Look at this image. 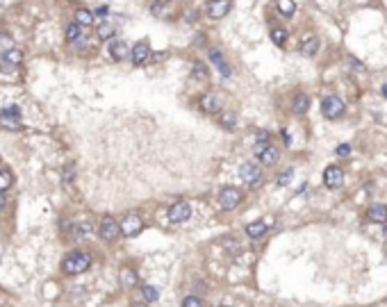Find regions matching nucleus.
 I'll return each mask as SVG.
<instances>
[{
  "label": "nucleus",
  "mask_w": 387,
  "mask_h": 307,
  "mask_svg": "<svg viewBox=\"0 0 387 307\" xmlns=\"http://www.w3.org/2000/svg\"><path fill=\"white\" fill-rule=\"evenodd\" d=\"M89 266H91V255L87 250H71L62 260V271L66 275H80V273L89 271Z\"/></svg>",
  "instance_id": "1"
},
{
  "label": "nucleus",
  "mask_w": 387,
  "mask_h": 307,
  "mask_svg": "<svg viewBox=\"0 0 387 307\" xmlns=\"http://www.w3.org/2000/svg\"><path fill=\"white\" fill-rule=\"evenodd\" d=\"M0 128L2 130H9V132H18L23 128L21 123V107L18 105H9L0 112Z\"/></svg>",
  "instance_id": "2"
},
{
  "label": "nucleus",
  "mask_w": 387,
  "mask_h": 307,
  "mask_svg": "<svg viewBox=\"0 0 387 307\" xmlns=\"http://www.w3.org/2000/svg\"><path fill=\"white\" fill-rule=\"evenodd\" d=\"M239 177H242V180L248 184L250 189H257V187L264 182L262 169H260L257 164H253V162H244V164L239 166Z\"/></svg>",
  "instance_id": "3"
},
{
  "label": "nucleus",
  "mask_w": 387,
  "mask_h": 307,
  "mask_svg": "<svg viewBox=\"0 0 387 307\" xmlns=\"http://www.w3.org/2000/svg\"><path fill=\"white\" fill-rule=\"evenodd\" d=\"M344 101H342L340 96H326L321 101V114L328 118V121H335V118H340L344 114Z\"/></svg>",
  "instance_id": "4"
},
{
  "label": "nucleus",
  "mask_w": 387,
  "mask_h": 307,
  "mask_svg": "<svg viewBox=\"0 0 387 307\" xmlns=\"http://www.w3.org/2000/svg\"><path fill=\"white\" fill-rule=\"evenodd\" d=\"M242 203V191L237 187H223L219 191V207L223 212H232L235 207H239Z\"/></svg>",
  "instance_id": "5"
},
{
  "label": "nucleus",
  "mask_w": 387,
  "mask_h": 307,
  "mask_svg": "<svg viewBox=\"0 0 387 307\" xmlns=\"http://www.w3.org/2000/svg\"><path fill=\"white\" fill-rule=\"evenodd\" d=\"M119 228H121V235L123 237H137L139 232L143 230V221L139 214H128V216H123Z\"/></svg>",
  "instance_id": "6"
},
{
  "label": "nucleus",
  "mask_w": 387,
  "mask_h": 307,
  "mask_svg": "<svg viewBox=\"0 0 387 307\" xmlns=\"http://www.w3.org/2000/svg\"><path fill=\"white\" fill-rule=\"evenodd\" d=\"M189 219H191V205L189 203L178 201L171 209H169V221H171V223L180 225V223H187Z\"/></svg>",
  "instance_id": "7"
},
{
  "label": "nucleus",
  "mask_w": 387,
  "mask_h": 307,
  "mask_svg": "<svg viewBox=\"0 0 387 307\" xmlns=\"http://www.w3.org/2000/svg\"><path fill=\"white\" fill-rule=\"evenodd\" d=\"M21 62H23V53H21L18 48H12V50L2 53V59H0V71L14 73L18 66H21Z\"/></svg>",
  "instance_id": "8"
},
{
  "label": "nucleus",
  "mask_w": 387,
  "mask_h": 307,
  "mask_svg": "<svg viewBox=\"0 0 387 307\" xmlns=\"http://www.w3.org/2000/svg\"><path fill=\"white\" fill-rule=\"evenodd\" d=\"M98 235H101L103 241H114L116 237L121 235V228H119V221L112 219V216H105L101 221V228H98Z\"/></svg>",
  "instance_id": "9"
},
{
  "label": "nucleus",
  "mask_w": 387,
  "mask_h": 307,
  "mask_svg": "<svg viewBox=\"0 0 387 307\" xmlns=\"http://www.w3.org/2000/svg\"><path fill=\"white\" fill-rule=\"evenodd\" d=\"M201 109L208 114H216L223 109V98H221L219 94H214V91H208V94L201 96Z\"/></svg>",
  "instance_id": "10"
},
{
  "label": "nucleus",
  "mask_w": 387,
  "mask_h": 307,
  "mask_svg": "<svg viewBox=\"0 0 387 307\" xmlns=\"http://www.w3.org/2000/svg\"><path fill=\"white\" fill-rule=\"evenodd\" d=\"M323 184H326L328 189H340L342 184H344V171H342L340 166H328L326 171H323Z\"/></svg>",
  "instance_id": "11"
},
{
  "label": "nucleus",
  "mask_w": 387,
  "mask_h": 307,
  "mask_svg": "<svg viewBox=\"0 0 387 307\" xmlns=\"http://www.w3.org/2000/svg\"><path fill=\"white\" fill-rule=\"evenodd\" d=\"M107 55L112 62H123V59L130 57V46L125 41H121V39H112L107 48Z\"/></svg>",
  "instance_id": "12"
},
{
  "label": "nucleus",
  "mask_w": 387,
  "mask_h": 307,
  "mask_svg": "<svg viewBox=\"0 0 387 307\" xmlns=\"http://www.w3.org/2000/svg\"><path fill=\"white\" fill-rule=\"evenodd\" d=\"M148 57H150V46L146 41H139V43H135V46L130 48V62L135 66L146 64V62H148Z\"/></svg>",
  "instance_id": "13"
},
{
  "label": "nucleus",
  "mask_w": 387,
  "mask_h": 307,
  "mask_svg": "<svg viewBox=\"0 0 387 307\" xmlns=\"http://www.w3.org/2000/svg\"><path fill=\"white\" fill-rule=\"evenodd\" d=\"M230 7H232L230 0H210L208 2V16L214 18V21H219V18L228 16Z\"/></svg>",
  "instance_id": "14"
},
{
  "label": "nucleus",
  "mask_w": 387,
  "mask_h": 307,
  "mask_svg": "<svg viewBox=\"0 0 387 307\" xmlns=\"http://www.w3.org/2000/svg\"><path fill=\"white\" fill-rule=\"evenodd\" d=\"M139 282V275L135 269H130V266H123L119 271V284H121V289H135Z\"/></svg>",
  "instance_id": "15"
},
{
  "label": "nucleus",
  "mask_w": 387,
  "mask_h": 307,
  "mask_svg": "<svg viewBox=\"0 0 387 307\" xmlns=\"http://www.w3.org/2000/svg\"><path fill=\"white\" fill-rule=\"evenodd\" d=\"M257 160L262 162L264 166H274L276 162H278V157H280V150L276 146H271V143H269L267 148H264V150H260V153L255 155Z\"/></svg>",
  "instance_id": "16"
},
{
  "label": "nucleus",
  "mask_w": 387,
  "mask_h": 307,
  "mask_svg": "<svg viewBox=\"0 0 387 307\" xmlns=\"http://www.w3.org/2000/svg\"><path fill=\"white\" fill-rule=\"evenodd\" d=\"M210 59H212V64L219 68V73L223 77H230L232 75V68H230V64L226 62V57L219 53V50H210Z\"/></svg>",
  "instance_id": "17"
},
{
  "label": "nucleus",
  "mask_w": 387,
  "mask_h": 307,
  "mask_svg": "<svg viewBox=\"0 0 387 307\" xmlns=\"http://www.w3.org/2000/svg\"><path fill=\"white\" fill-rule=\"evenodd\" d=\"M367 216H369V221H374V223H387V205H383V203L371 205L369 209H367Z\"/></svg>",
  "instance_id": "18"
},
{
  "label": "nucleus",
  "mask_w": 387,
  "mask_h": 307,
  "mask_svg": "<svg viewBox=\"0 0 387 307\" xmlns=\"http://www.w3.org/2000/svg\"><path fill=\"white\" fill-rule=\"evenodd\" d=\"M317 50H319V39H317L315 34H308L301 41V53L305 55V57H315Z\"/></svg>",
  "instance_id": "19"
},
{
  "label": "nucleus",
  "mask_w": 387,
  "mask_h": 307,
  "mask_svg": "<svg viewBox=\"0 0 387 307\" xmlns=\"http://www.w3.org/2000/svg\"><path fill=\"white\" fill-rule=\"evenodd\" d=\"M91 235H94V228H91V223H87V221H77L71 228V237H75V239H87V237H91Z\"/></svg>",
  "instance_id": "20"
},
{
  "label": "nucleus",
  "mask_w": 387,
  "mask_h": 307,
  "mask_svg": "<svg viewBox=\"0 0 387 307\" xmlns=\"http://www.w3.org/2000/svg\"><path fill=\"white\" fill-rule=\"evenodd\" d=\"M246 235H248L250 239H262V237L267 235V223H264V221H253V223L246 225Z\"/></svg>",
  "instance_id": "21"
},
{
  "label": "nucleus",
  "mask_w": 387,
  "mask_h": 307,
  "mask_svg": "<svg viewBox=\"0 0 387 307\" xmlns=\"http://www.w3.org/2000/svg\"><path fill=\"white\" fill-rule=\"evenodd\" d=\"M308 107H310V98L305 94H296L294 96V101H292V109L294 114H305L308 112Z\"/></svg>",
  "instance_id": "22"
},
{
  "label": "nucleus",
  "mask_w": 387,
  "mask_h": 307,
  "mask_svg": "<svg viewBox=\"0 0 387 307\" xmlns=\"http://www.w3.org/2000/svg\"><path fill=\"white\" fill-rule=\"evenodd\" d=\"M66 41L69 43H80L82 41V28L77 23H69L66 25Z\"/></svg>",
  "instance_id": "23"
},
{
  "label": "nucleus",
  "mask_w": 387,
  "mask_h": 307,
  "mask_svg": "<svg viewBox=\"0 0 387 307\" xmlns=\"http://www.w3.org/2000/svg\"><path fill=\"white\" fill-rule=\"evenodd\" d=\"M96 34H98V39H103V41H112L114 34H116V28H114L112 23H101L98 30H96Z\"/></svg>",
  "instance_id": "24"
},
{
  "label": "nucleus",
  "mask_w": 387,
  "mask_h": 307,
  "mask_svg": "<svg viewBox=\"0 0 387 307\" xmlns=\"http://www.w3.org/2000/svg\"><path fill=\"white\" fill-rule=\"evenodd\" d=\"M276 7H278V12L285 18H292L294 12H296V2H294V0H278Z\"/></svg>",
  "instance_id": "25"
},
{
  "label": "nucleus",
  "mask_w": 387,
  "mask_h": 307,
  "mask_svg": "<svg viewBox=\"0 0 387 307\" xmlns=\"http://www.w3.org/2000/svg\"><path fill=\"white\" fill-rule=\"evenodd\" d=\"M219 125H223L226 130H232V128L237 125V114H235V112H226V109H221Z\"/></svg>",
  "instance_id": "26"
},
{
  "label": "nucleus",
  "mask_w": 387,
  "mask_h": 307,
  "mask_svg": "<svg viewBox=\"0 0 387 307\" xmlns=\"http://www.w3.org/2000/svg\"><path fill=\"white\" fill-rule=\"evenodd\" d=\"M73 23H77L80 28L91 25V23H94V14H91L89 9H77V12H75V21H73Z\"/></svg>",
  "instance_id": "27"
},
{
  "label": "nucleus",
  "mask_w": 387,
  "mask_h": 307,
  "mask_svg": "<svg viewBox=\"0 0 387 307\" xmlns=\"http://www.w3.org/2000/svg\"><path fill=\"white\" fill-rule=\"evenodd\" d=\"M141 294H143V301H146V303L160 301V289H157V287H153V284H146V287L141 289Z\"/></svg>",
  "instance_id": "28"
},
{
  "label": "nucleus",
  "mask_w": 387,
  "mask_h": 307,
  "mask_svg": "<svg viewBox=\"0 0 387 307\" xmlns=\"http://www.w3.org/2000/svg\"><path fill=\"white\" fill-rule=\"evenodd\" d=\"M271 41L276 43V46H285L287 43V30H282V28H276V30H271Z\"/></svg>",
  "instance_id": "29"
},
{
  "label": "nucleus",
  "mask_w": 387,
  "mask_h": 307,
  "mask_svg": "<svg viewBox=\"0 0 387 307\" xmlns=\"http://www.w3.org/2000/svg\"><path fill=\"white\" fill-rule=\"evenodd\" d=\"M14 184V175L9 171H0V194H5Z\"/></svg>",
  "instance_id": "30"
},
{
  "label": "nucleus",
  "mask_w": 387,
  "mask_h": 307,
  "mask_svg": "<svg viewBox=\"0 0 387 307\" xmlns=\"http://www.w3.org/2000/svg\"><path fill=\"white\" fill-rule=\"evenodd\" d=\"M73 177H75V164H73V162H69V164L62 169V182L69 184V182H73Z\"/></svg>",
  "instance_id": "31"
},
{
  "label": "nucleus",
  "mask_w": 387,
  "mask_h": 307,
  "mask_svg": "<svg viewBox=\"0 0 387 307\" xmlns=\"http://www.w3.org/2000/svg\"><path fill=\"white\" fill-rule=\"evenodd\" d=\"M14 48V39L7 32H0V53H7Z\"/></svg>",
  "instance_id": "32"
},
{
  "label": "nucleus",
  "mask_w": 387,
  "mask_h": 307,
  "mask_svg": "<svg viewBox=\"0 0 387 307\" xmlns=\"http://www.w3.org/2000/svg\"><path fill=\"white\" fill-rule=\"evenodd\" d=\"M180 307H205V303H203L198 296H185L182 303H180Z\"/></svg>",
  "instance_id": "33"
},
{
  "label": "nucleus",
  "mask_w": 387,
  "mask_h": 307,
  "mask_svg": "<svg viewBox=\"0 0 387 307\" xmlns=\"http://www.w3.org/2000/svg\"><path fill=\"white\" fill-rule=\"evenodd\" d=\"M292 177H294V169H287V171H282L278 175V182L276 184H278V187H287V184L292 182Z\"/></svg>",
  "instance_id": "34"
},
{
  "label": "nucleus",
  "mask_w": 387,
  "mask_h": 307,
  "mask_svg": "<svg viewBox=\"0 0 387 307\" xmlns=\"http://www.w3.org/2000/svg\"><path fill=\"white\" fill-rule=\"evenodd\" d=\"M194 77H196V80H208V71H205V66L194 64Z\"/></svg>",
  "instance_id": "35"
},
{
  "label": "nucleus",
  "mask_w": 387,
  "mask_h": 307,
  "mask_svg": "<svg viewBox=\"0 0 387 307\" xmlns=\"http://www.w3.org/2000/svg\"><path fill=\"white\" fill-rule=\"evenodd\" d=\"M335 155H337V157H349V155H351V146H349V143H342V146L335 148Z\"/></svg>",
  "instance_id": "36"
},
{
  "label": "nucleus",
  "mask_w": 387,
  "mask_h": 307,
  "mask_svg": "<svg viewBox=\"0 0 387 307\" xmlns=\"http://www.w3.org/2000/svg\"><path fill=\"white\" fill-rule=\"evenodd\" d=\"M5 203H7V201H5V196L0 194V212H2V207H5Z\"/></svg>",
  "instance_id": "37"
},
{
  "label": "nucleus",
  "mask_w": 387,
  "mask_h": 307,
  "mask_svg": "<svg viewBox=\"0 0 387 307\" xmlns=\"http://www.w3.org/2000/svg\"><path fill=\"white\" fill-rule=\"evenodd\" d=\"M381 94H383V98H387V82L383 84V89H381Z\"/></svg>",
  "instance_id": "38"
},
{
  "label": "nucleus",
  "mask_w": 387,
  "mask_h": 307,
  "mask_svg": "<svg viewBox=\"0 0 387 307\" xmlns=\"http://www.w3.org/2000/svg\"><path fill=\"white\" fill-rule=\"evenodd\" d=\"M130 307H148V305H143V303H135V305H130Z\"/></svg>",
  "instance_id": "39"
},
{
  "label": "nucleus",
  "mask_w": 387,
  "mask_h": 307,
  "mask_svg": "<svg viewBox=\"0 0 387 307\" xmlns=\"http://www.w3.org/2000/svg\"><path fill=\"white\" fill-rule=\"evenodd\" d=\"M160 2H167V0H155V5H160Z\"/></svg>",
  "instance_id": "40"
},
{
  "label": "nucleus",
  "mask_w": 387,
  "mask_h": 307,
  "mask_svg": "<svg viewBox=\"0 0 387 307\" xmlns=\"http://www.w3.org/2000/svg\"><path fill=\"white\" fill-rule=\"evenodd\" d=\"M221 307H230V305H221Z\"/></svg>",
  "instance_id": "41"
},
{
  "label": "nucleus",
  "mask_w": 387,
  "mask_h": 307,
  "mask_svg": "<svg viewBox=\"0 0 387 307\" xmlns=\"http://www.w3.org/2000/svg\"><path fill=\"white\" fill-rule=\"evenodd\" d=\"M385 237H387V230H385Z\"/></svg>",
  "instance_id": "42"
}]
</instances>
